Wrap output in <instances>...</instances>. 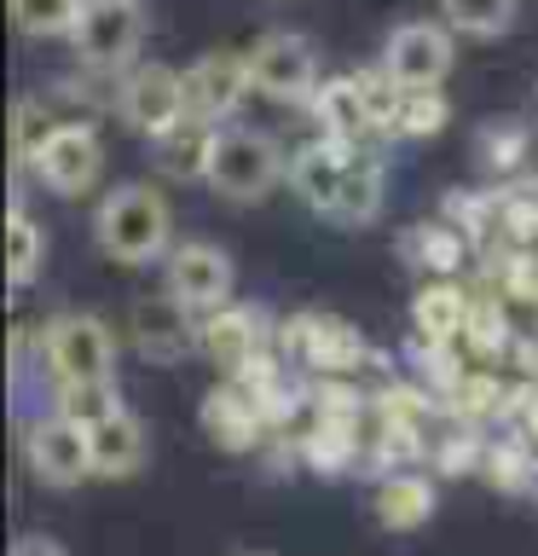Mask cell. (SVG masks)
<instances>
[{
    "label": "cell",
    "mask_w": 538,
    "mask_h": 556,
    "mask_svg": "<svg viewBox=\"0 0 538 556\" xmlns=\"http://www.w3.org/2000/svg\"><path fill=\"white\" fill-rule=\"evenodd\" d=\"M41 365L52 371V382L116 377V330L93 313H59L41 325Z\"/></svg>",
    "instance_id": "3957f363"
},
{
    "label": "cell",
    "mask_w": 538,
    "mask_h": 556,
    "mask_svg": "<svg viewBox=\"0 0 538 556\" xmlns=\"http://www.w3.org/2000/svg\"><path fill=\"white\" fill-rule=\"evenodd\" d=\"M463 337L475 342L481 354L503 348V319H498V307H492V302H469V325H463Z\"/></svg>",
    "instance_id": "f1b7e54d"
},
{
    "label": "cell",
    "mask_w": 538,
    "mask_h": 556,
    "mask_svg": "<svg viewBox=\"0 0 538 556\" xmlns=\"http://www.w3.org/2000/svg\"><path fill=\"white\" fill-rule=\"evenodd\" d=\"M399 243H406V261H417V267H428L434 278H451L463 267V232L458 226H406V232H399Z\"/></svg>",
    "instance_id": "d4e9b609"
},
{
    "label": "cell",
    "mask_w": 538,
    "mask_h": 556,
    "mask_svg": "<svg viewBox=\"0 0 538 556\" xmlns=\"http://www.w3.org/2000/svg\"><path fill=\"white\" fill-rule=\"evenodd\" d=\"M411 325L423 342H458L469 325V295L458 278H428L423 290L411 295Z\"/></svg>",
    "instance_id": "ac0fdd59"
},
{
    "label": "cell",
    "mask_w": 538,
    "mask_h": 556,
    "mask_svg": "<svg viewBox=\"0 0 538 556\" xmlns=\"http://www.w3.org/2000/svg\"><path fill=\"white\" fill-rule=\"evenodd\" d=\"M197 342L226 365V371H243V365H255L260 348H267V313L243 307V302H226V307L197 319Z\"/></svg>",
    "instance_id": "5bb4252c"
},
{
    "label": "cell",
    "mask_w": 538,
    "mask_h": 556,
    "mask_svg": "<svg viewBox=\"0 0 538 556\" xmlns=\"http://www.w3.org/2000/svg\"><path fill=\"white\" fill-rule=\"evenodd\" d=\"M52 128H59V116H52V104L29 99V93L12 104V174L35 168V156H41V146L52 139Z\"/></svg>",
    "instance_id": "484cf974"
},
{
    "label": "cell",
    "mask_w": 538,
    "mask_h": 556,
    "mask_svg": "<svg viewBox=\"0 0 538 556\" xmlns=\"http://www.w3.org/2000/svg\"><path fill=\"white\" fill-rule=\"evenodd\" d=\"M99 174H104V139L93 122H59L52 139L41 146V156H35V180L47 191H59V198L93 191Z\"/></svg>",
    "instance_id": "30bf717a"
},
{
    "label": "cell",
    "mask_w": 538,
    "mask_h": 556,
    "mask_svg": "<svg viewBox=\"0 0 538 556\" xmlns=\"http://www.w3.org/2000/svg\"><path fill=\"white\" fill-rule=\"evenodd\" d=\"M249 59V81L260 99H278V104H307L319 93V52H312L307 35H290V29H267L260 41L243 52Z\"/></svg>",
    "instance_id": "5b68a950"
},
{
    "label": "cell",
    "mask_w": 538,
    "mask_h": 556,
    "mask_svg": "<svg viewBox=\"0 0 538 556\" xmlns=\"http://www.w3.org/2000/svg\"><path fill=\"white\" fill-rule=\"evenodd\" d=\"M278 180H290V156L278 151L272 134L260 128H215V146H208V168L203 186L226 203H260Z\"/></svg>",
    "instance_id": "7a4b0ae2"
},
{
    "label": "cell",
    "mask_w": 538,
    "mask_h": 556,
    "mask_svg": "<svg viewBox=\"0 0 538 556\" xmlns=\"http://www.w3.org/2000/svg\"><path fill=\"white\" fill-rule=\"evenodd\" d=\"M87 0H12V24L29 35V41H69L76 35V17H81Z\"/></svg>",
    "instance_id": "4316f807"
},
{
    "label": "cell",
    "mask_w": 538,
    "mask_h": 556,
    "mask_svg": "<svg viewBox=\"0 0 538 556\" xmlns=\"http://www.w3.org/2000/svg\"><path fill=\"white\" fill-rule=\"evenodd\" d=\"M388 76L406 87V93H423V87H446L451 64H458V29L434 24V17H411V24H394L388 41H382L376 59Z\"/></svg>",
    "instance_id": "277c9868"
},
{
    "label": "cell",
    "mask_w": 538,
    "mask_h": 556,
    "mask_svg": "<svg viewBox=\"0 0 538 556\" xmlns=\"http://www.w3.org/2000/svg\"><path fill=\"white\" fill-rule=\"evenodd\" d=\"M93 238L116 267H151V261H168L174 250V208L156 186L128 180L99 198Z\"/></svg>",
    "instance_id": "6da1fadb"
},
{
    "label": "cell",
    "mask_w": 538,
    "mask_h": 556,
    "mask_svg": "<svg viewBox=\"0 0 538 556\" xmlns=\"http://www.w3.org/2000/svg\"><path fill=\"white\" fill-rule=\"evenodd\" d=\"M382 186H388V174H382V156L359 146L354 163H347V180H342V191H336V203H330L324 220H336V226H364V220H376V215H382Z\"/></svg>",
    "instance_id": "d6986e66"
},
{
    "label": "cell",
    "mask_w": 538,
    "mask_h": 556,
    "mask_svg": "<svg viewBox=\"0 0 538 556\" xmlns=\"http://www.w3.org/2000/svg\"><path fill=\"white\" fill-rule=\"evenodd\" d=\"M290 348H302L307 365H319V371H354V365L364 359V342L354 325L342 319H324V313H302V319L290 325Z\"/></svg>",
    "instance_id": "2e32d148"
},
{
    "label": "cell",
    "mask_w": 538,
    "mask_h": 556,
    "mask_svg": "<svg viewBox=\"0 0 538 556\" xmlns=\"http://www.w3.org/2000/svg\"><path fill=\"white\" fill-rule=\"evenodd\" d=\"M434 516V486L423 476H388L376 486V521L394 533L406 528H423V521Z\"/></svg>",
    "instance_id": "44dd1931"
},
{
    "label": "cell",
    "mask_w": 538,
    "mask_h": 556,
    "mask_svg": "<svg viewBox=\"0 0 538 556\" xmlns=\"http://www.w3.org/2000/svg\"><path fill=\"white\" fill-rule=\"evenodd\" d=\"M359 146H342V139H307V146L290 151V186L295 198H302L307 208H319V215H330V203H336V191L347 180V163H354Z\"/></svg>",
    "instance_id": "9a60e30c"
},
{
    "label": "cell",
    "mask_w": 538,
    "mask_h": 556,
    "mask_svg": "<svg viewBox=\"0 0 538 556\" xmlns=\"http://www.w3.org/2000/svg\"><path fill=\"white\" fill-rule=\"evenodd\" d=\"M197 313H191L174 290H156V295H145V302H133V313H128V330H133V348L145 359H180L191 342H197Z\"/></svg>",
    "instance_id": "7c38bea8"
},
{
    "label": "cell",
    "mask_w": 538,
    "mask_h": 556,
    "mask_svg": "<svg viewBox=\"0 0 538 556\" xmlns=\"http://www.w3.org/2000/svg\"><path fill=\"white\" fill-rule=\"evenodd\" d=\"M312 122H319L324 139H342V146H364V139L376 134V111H371V93H364L359 70H347V76H324L319 93L307 99Z\"/></svg>",
    "instance_id": "4fadbf2b"
},
{
    "label": "cell",
    "mask_w": 538,
    "mask_h": 556,
    "mask_svg": "<svg viewBox=\"0 0 538 556\" xmlns=\"http://www.w3.org/2000/svg\"><path fill=\"white\" fill-rule=\"evenodd\" d=\"M41 261H47L41 220L24 208V198H12V226H7V278H12V290H29L35 278H41Z\"/></svg>",
    "instance_id": "7402d4cb"
},
{
    "label": "cell",
    "mask_w": 538,
    "mask_h": 556,
    "mask_svg": "<svg viewBox=\"0 0 538 556\" xmlns=\"http://www.w3.org/2000/svg\"><path fill=\"white\" fill-rule=\"evenodd\" d=\"M521 151H527V134H521L515 122H510V128H503V122H498V128H486V163H492V168H515Z\"/></svg>",
    "instance_id": "f546056e"
},
{
    "label": "cell",
    "mask_w": 538,
    "mask_h": 556,
    "mask_svg": "<svg viewBox=\"0 0 538 556\" xmlns=\"http://www.w3.org/2000/svg\"><path fill=\"white\" fill-rule=\"evenodd\" d=\"M243 556H267V551H243Z\"/></svg>",
    "instance_id": "1f68e13d"
},
{
    "label": "cell",
    "mask_w": 538,
    "mask_h": 556,
    "mask_svg": "<svg viewBox=\"0 0 538 556\" xmlns=\"http://www.w3.org/2000/svg\"><path fill=\"white\" fill-rule=\"evenodd\" d=\"M451 122V104H446V93L440 87H423V93H406L399 99V122H394V134H417V139H428V134H440Z\"/></svg>",
    "instance_id": "83f0119b"
},
{
    "label": "cell",
    "mask_w": 538,
    "mask_h": 556,
    "mask_svg": "<svg viewBox=\"0 0 538 556\" xmlns=\"http://www.w3.org/2000/svg\"><path fill=\"white\" fill-rule=\"evenodd\" d=\"M116 111L133 134L163 139L180 122H191L185 116V76L168 64H128L121 70V87H116Z\"/></svg>",
    "instance_id": "52a82bcc"
},
{
    "label": "cell",
    "mask_w": 538,
    "mask_h": 556,
    "mask_svg": "<svg viewBox=\"0 0 538 556\" xmlns=\"http://www.w3.org/2000/svg\"><path fill=\"white\" fill-rule=\"evenodd\" d=\"M521 0H440V24H451L469 41H498L515 29Z\"/></svg>",
    "instance_id": "cb8c5ba5"
},
{
    "label": "cell",
    "mask_w": 538,
    "mask_h": 556,
    "mask_svg": "<svg viewBox=\"0 0 538 556\" xmlns=\"http://www.w3.org/2000/svg\"><path fill=\"white\" fill-rule=\"evenodd\" d=\"M249 93H255V81H249V59L243 52H203L185 70V116L203 122V128H226Z\"/></svg>",
    "instance_id": "8fae6325"
},
{
    "label": "cell",
    "mask_w": 538,
    "mask_h": 556,
    "mask_svg": "<svg viewBox=\"0 0 538 556\" xmlns=\"http://www.w3.org/2000/svg\"><path fill=\"white\" fill-rule=\"evenodd\" d=\"M203 424L208 434H215L220 446H255V434H260V412H255V400L243 382H226V389H215L203 400Z\"/></svg>",
    "instance_id": "ffe728a7"
},
{
    "label": "cell",
    "mask_w": 538,
    "mask_h": 556,
    "mask_svg": "<svg viewBox=\"0 0 538 556\" xmlns=\"http://www.w3.org/2000/svg\"><path fill=\"white\" fill-rule=\"evenodd\" d=\"M24 464L41 486H81L93 476V434L64 412H47L24 429Z\"/></svg>",
    "instance_id": "9c48e42d"
},
{
    "label": "cell",
    "mask_w": 538,
    "mask_h": 556,
    "mask_svg": "<svg viewBox=\"0 0 538 556\" xmlns=\"http://www.w3.org/2000/svg\"><path fill=\"white\" fill-rule=\"evenodd\" d=\"M69 47L87 70H128L133 52L145 47V7L139 0H87Z\"/></svg>",
    "instance_id": "8992f818"
},
{
    "label": "cell",
    "mask_w": 538,
    "mask_h": 556,
    "mask_svg": "<svg viewBox=\"0 0 538 556\" xmlns=\"http://www.w3.org/2000/svg\"><path fill=\"white\" fill-rule=\"evenodd\" d=\"M93 434V476L104 481H121V476H139L145 469V424H139L133 412H116V417H104L99 429H87Z\"/></svg>",
    "instance_id": "e0dca14e"
},
{
    "label": "cell",
    "mask_w": 538,
    "mask_h": 556,
    "mask_svg": "<svg viewBox=\"0 0 538 556\" xmlns=\"http://www.w3.org/2000/svg\"><path fill=\"white\" fill-rule=\"evenodd\" d=\"M52 412H64L69 424H81V429H99L104 417L128 412V400H121L116 377H99V382H59V394H52Z\"/></svg>",
    "instance_id": "603a6c76"
},
{
    "label": "cell",
    "mask_w": 538,
    "mask_h": 556,
    "mask_svg": "<svg viewBox=\"0 0 538 556\" xmlns=\"http://www.w3.org/2000/svg\"><path fill=\"white\" fill-rule=\"evenodd\" d=\"M232 285H238V267H232V255L220 250V243H208V238H185V243H174L168 261H163V290H174L180 302L197 313H215L232 302Z\"/></svg>",
    "instance_id": "ba28073f"
},
{
    "label": "cell",
    "mask_w": 538,
    "mask_h": 556,
    "mask_svg": "<svg viewBox=\"0 0 538 556\" xmlns=\"http://www.w3.org/2000/svg\"><path fill=\"white\" fill-rule=\"evenodd\" d=\"M7 556H69V551L59 545V539H47V533H17Z\"/></svg>",
    "instance_id": "4dcf8cb0"
}]
</instances>
